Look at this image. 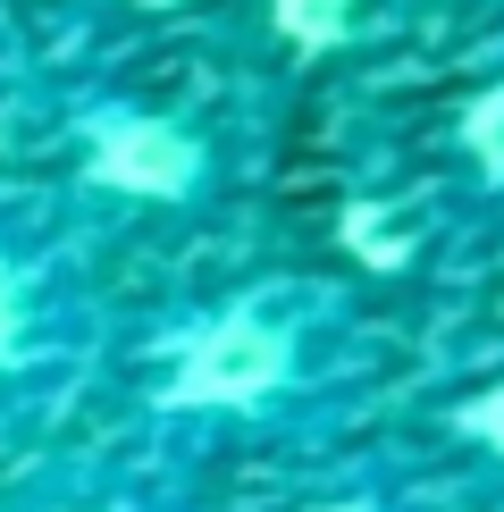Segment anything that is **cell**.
Segmentation results:
<instances>
[{"label": "cell", "mask_w": 504, "mask_h": 512, "mask_svg": "<svg viewBox=\"0 0 504 512\" xmlns=\"http://www.w3.org/2000/svg\"><path fill=\"white\" fill-rule=\"evenodd\" d=\"M362 378L370 336L345 294L320 277H252L160 336L135 403L160 445H269L320 437L328 420H345Z\"/></svg>", "instance_id": "6da1fadb"}, {"label": "cell", "mask_w": 504, "mask_h": 512, "mask_svg": "<svg viewBox=\"0 0 504 512\" xmlns=\"http://www.w3.org/2000/svg\"><path fill=\"white\" fill-rule=\"evenodd\" d=\"M101 294L76 236L26 194H0V412H42L84 370Z\"/></svg>", "instance_id": "7a4b0ae2"}, {"label": "cell", "mask_w": 504, "mask_h": 512, "mask_svg": "<svg viewBox=\"0 0 504 512\" xmlns=\"http://www.w3.org/2000/svg\"><path fill=\"white\" fill-rule=\"evenodd\" d=\"M59 135H68V168L93 202L202 210L219 194V143L185 110H160V101H135V93H93L59 118Z\"/></svg>", "instance_id": "3957f363"}, {"label": "cell", "mask_w": 504, "mask_h": 512, "mask_svg": "<svg viewBox=\"0 0 504 512\" xmlns=\"http://www.w3.org/2000/svg\"><path fill=\"white\" fill-rule=\"evenodd\" d=\"M17 512H210V504L160 462H101V471L42 479Z\"/></svg>", "instance_id": "277c9868"}, {"label": "cell", "mask_w": 504, "mask_h": 512, "mask_svg": "<svg viewBox=\"0 0 504 512\" xmlns=\"http://www.w3.org/2000/svg\"><path fill=\"white\" fill-rule=\"evenodd\" d=\"M446 152L462 160V177H471L488 202H504V68H496V76H479L471 93L454 101Z\"/></svg>", "instance_id": "5b68a950"}, {"label": "cell", "mask_w": 504, "mask_h": 512, "mask_svg": "<svg viewBox=\"0 0 504 512\" xmlns=\"http://www.w3.org/2000/svg\"><path fill=\"white\" fill-rule=\"evenodd\" d=\"M269 34L303 59H336L370 34V0H269Z\"/></svg>", "instance_id": "8992f818"}, {"label": "cell", "mask_w": 504, "mask_h": 512, "mask_svg": "<svg viewBox=\"0 0 504 512\" xmlns=\"http://www.w3.org/2000/svg\"><path fill=\"white\" fill-rule=\"evenodd\" d=\"M294 512H429V496L404 471H370V479H336L320 496H303Z\"/></svg>", "instance_id": "52a82bcc"}, {"label": "cell", "mask_w": 504, "mask_h": 512, "mask_svg": "<svg viewBox=\"0 0 504 512\" xmlns=\"http://www.w3.org/2000/svg\"><path fill=\"white\" fill-rule=\"evenodd\" d=\"M446 429L471 445L488 471H504V378L496 387H471V395H454V412H446Z\"/></svg>", "instance_id": "ba28073f"}, {"label": "cell", "mask_w": 504, "mask_h": 512, "mask_svg": "<svg viewBox=\"0 0 504 512\" xmlns=\"http://www.w3.org/2000/svg\"><path fill=\"white\" fill-rule=\"evenodd\" d=\"M126 9H143V17H160V9H177V0H126Z\"/></svg>", "instance_id": "9c48e42d"}]
</instances>
